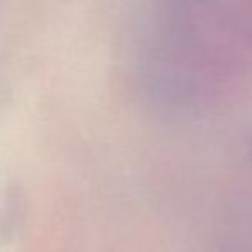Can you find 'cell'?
<instances>
[{
  "mask_svg": "<svg viewBox=\"0 0 252 252\" xmlns=\"http://www.w3.org/2000/svg\"><path fill=\"white\" fill-rule=\"evenodd\" d=\"M155 60L156 77L187 96L228 91L252 72V50L223 0H163Z\"/></svg>",
  "mask_w": 252,
  "mask_h": 252,
  "instance_id": "obj_1",
  "label": "cell"
},
{
  "mask_svg": "<svg viewBox=\"0 0 252 252\" xmlns=\"http://www.w3.org/2000/svg\"><path fill=\"white\" fill-rule=\"evenodd\" d=\"M228 10L244 41L252 50V0H230Z\"/></svg>",
  "mask_w": 252,
  "mask_h": 252,
  "instance_id": "obj_2",
  "label": "cell"
}]
</instances>
